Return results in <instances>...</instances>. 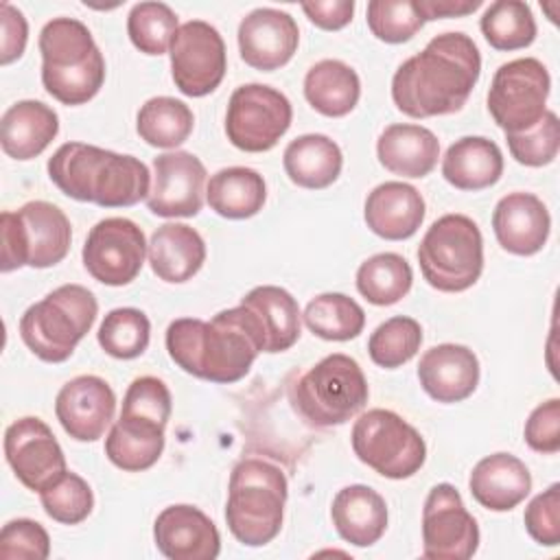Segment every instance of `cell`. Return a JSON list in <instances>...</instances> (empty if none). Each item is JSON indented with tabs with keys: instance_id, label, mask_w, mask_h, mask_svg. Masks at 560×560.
<instances>
[{
	"instance_id": "1",
	"label": "cell",
	"mask_w": 560,
	"mask_h": 560,
	"mask_svg": "<svg viewBox=\"0 0 560 560\" xmlns=\"http://www.w3.org/2000/svg\"><path fill=\"white\" fill-rule=\"evenodd\" d=\"M481 74V55L466 33H442L422 52L398 66L392 79L394 105L411 118L459 112Z\"/></svg>"
},
{
	"instance_id": "2",
	"label": "cell",
	"mask_w": 560,
	"mask_h": 560,
	"mask_svg": "<svg viewBox=\"0 0 560 560\" xmlns=\"http://www.w3.org/2000/svg\"><path fill=\"white\" fill-rule=\"evenodd\" d=\"M262 348L260 326L243 304L219 311L210 322L179 317L166 328L168 357L186 374L210 383L241 381Z\"/></svg>"
},
{
	"instance_id": "3",
	"label": "cell",
	"mask_w": 560,
	"mask_h": 560,
	"mask_svg": "<svg viewBox=\"0 0 560 560\" xmlns=\"http://www.w3.org/2000/svg\"><path fill=\"white\" fill-rule=\"evenodd\" d=\"M48 177L63 195L101 208H129L151 192L144 162L85 142L61 144L48 160Z\"/></svg>"
},
{
	"instance_id": "4",
	"label": "cell",
	"mask_w": 560,
	"mask_h": 560,
	"mask_svg": "<svg viewBox=\"0 0 560 560\" xmlns=\"http://www.w3.org/2000/svg\"><path fill=\"white\" fill-rule=\"evenodd\" d=\"M42 83L63 105L92 101L105 81V59L90 28L74 18H52L39 33Z\"/></svg>"
},
{
	"instance_id": "5",
	"label": "cell",
	"mask_w": 560,
	"mask_h": 560,
	"mask_svg": "<svg viewBox=\"0 0 560 560\" xmlns=\"http://www.w3.org/2000/svg\"><path fill=\"white\" fill-rule=\"evenodd\" d=\"M289 483L280 466L262 459H241L230 475L225 523L232 536L247 547L271 542L282 527Z\"/></svg>"
},
{
	"instance_id": "6",
	"label": "cell",
	"mask_w": 560,
	"mask_h": 560,
	"mask_svg": "<svg viewBox=\"0 0 560 560\" xmlns=\"http://www.w3.org/2000/svg\"><path fill=\"white\" fill-rule=\"evenodd\" d=\"M96 315L98 302L90 289L61 284L24 311L20 337L37 359L63 363L90 332Z\"/></svg>"
},
{
	"instance_id": "7",
	"label": "cell",
	"mask_w": 560,
	"mask_h": 560,
	"mask_svg": "<svg viewBox=\"0 0 560 560\" xmlns=\"http://www.w3.org/2000/svg\"><path fill=\"white\" fill-rule=\"evenodd\" d=\"M72 228L66 212L50 201H28L0 214V271L20 267L46 269L61 262L70 249Z\"/></svg>"
},
{
	"instance_id": "8",
	"label": "cell",
	"mask_w": 560,
	"mask_h": 560,
	"mask_svg": "<svg viewBox=\"0 0 560 560\" xmlns=\"http://www.w3.org/2000/svg\"><path fill=\"white\" fill-rule=\"evenodd\" d=\"M424 280L442 293L470 289L483 271V236L466 214H444L431 223L418 247Z\"/></svg>"
},
{
	"instance_id": "9",
	"label": "cell",
	"mask_w": 560,
	"mask_h": 560,
	"mask_svg": "<svg viewBox=\"0 0 560 560\" xmlns=\"http://www.w3.org/2000/svg\"><path fill=\"white\" fill-rule=\"evenodd\" d=\"M370 389L361 365L341 352L328 354L302 374L293 387L298 413L313 427H337L354 418Z\"/></svg>"
},
{
	"instance_id": "10",
	"label": "cell",
	"mask_w": 560,
	"mask_h": 560,
	"mask_svg": "<svg viewBox=\"0 0 560 560\" xmlns=\"http://www.w3.org/2000/svg\"><path fill=\"white\" fill-rule=\"evenodd\" d=\"M352 451L368 468L387 479L416 475L427 459L422 435L389 409H370L352 427Z\"/></svg>"
},
{
	"instance_id": "11",
	"label": "cell",
	"mask_w": 560,
	"mask_h": 560,
	"mask_svg": "<svg viewBox=\"0 0 560 560\" xmlns=\"http://www.w3.org/2000/svg\"><path fill=\"white\" fill-rule=\"evenodd\" d=\"M551 79L534 57L512 59L497 68L488 90V112L505 133L534 127L547 112Z\"/></svg>"
},
{
	"instance_id": "12",
	"label": "cell",
	"mask_w": 560,
	"mask_h": 560,
	"mask_svg": "<svg viewBox=\"0 0 560 560\" xmlns=\"http://www.w3.org/2000/svg\"><path fill=\"white\" fill-rule=\"evenodd\" d=\"M293 107L289 98L262 83H245L230 96L225 112L228 140L247 153H262L289 131Z\"/></svg>"
},
{
	"instance_id": "13",
	"label": "cell",
	"mask_w": 560,
	"mask_h": 560,
	"mask_svg": "<svg viewBox=\"0 0 560 560\" xmlns=\"http://www.w3.org/2000/svg\"><path fill=\"white\" fill-rule=\"evenodd\" d=\"M479 527L451 483L429 490L422 508V556L431 560H468L477 553Z\"/></svg>"
},
{
	"instance_id": "14",
	"label": "cell",
	"mask_w": 560,
	"mask_h": 560,
	"mask_svg": "<svg viewBox=\"0 0 560 560\" xmlns=\"http://www.w3.org/2000/svg\"><path fill=\"white\" fill-rule=\"evenodd\" d=\"M228 70L225 44L219 31L203 22H184L171 42V74L177 90L199 98L219 88Z\"/></svg>"
},
{
	"instance_id": "15",
	"label": "cell",
	"mask_w": 560,
	"mask_h": 560,
	"mask_svg": "<svg viewBox=\"0 0 560 560\" xmlns=\"http://www.w3.org/2000/svg\"><path fill=\"white\" fill-rule=\"evenodd\" d=\"M147 249L144 232L131 219L107 217L90 230L81 256L94 280L107 287H122L140 273Z\"/></svg>"
},
{
	"instance_id": "16",
	"label": "cell",
	"mask_w": 560,
	"mask_h": 560,
	"mask_svg": "<svg viewBox=\"0 0 560 560\" xmlns=\"http://www.w3.org/2000/svg\"><path fill=\"white\" fill-rule=\"evenodd\" d=\"M4 457L15 477L35 492H42L68 470L55 433L37 416H24L7 427Z\"/></svg>"
},
{
	"instance_id": "17",
	"label": "cell",
	"mask_w": 560,
	"mask_h": 560,
	"mask_svg": "<svg viewBox=\"0 0 560 560\" xmlns=\"http://www.w3.org/2000/svg\"><path fill=\"white\" fill-rule=\"evenodd\" d=\"M206 166L190 151H168L153 160L147 208L164 219L195 217L203 206Z\"/></svg>"
},
{
	"instance_id": "18",
	"label": "cell",
	"mask_w": 560,
	"mask_h": 560,
	"mask_svg": "<svg viewBox=\"0 0 560 560\" xmlns=\"http://www.w3.org/2000/svg\"><path fill=\"white\" fill-rule=\"evenodd\" d=\"M55 413L72 440L94 442L114 420L116 394L105 378L81 374L59 389Z\"/></svg>"
},
{
	"instance_id": "19",
	"label": "cell",
	"mask_w": 560,
	"mask_h": 560,
	"mask_svg": "<svg viewBox=\"0 0 560 560\" xmlns=\"http://www.w3.org/2000/svg\"><path fill=\"white\" fill-rule=\"evenodd\" d=\"M298 44L300 28L287 11L260 7L249 11L238 24L241 59L256 70L271 72L287 66Z\"/></svg>"
},
{
	"instance_id": "20",
	"label": "cell",
	"mask_w": 560,
	"mask_h": 560,
	"mask_svg": "<svg viewBox=\"0 0 560 560\" xmlns=\"http://www.w3.org/2000/svg\"><path fill=\"white\" fill-rule=\"evenodd\" d=\"M153 538L168 560H214L221 551L217 525L188 503L164 508L153 523Z\"/></svg>"
},
{
	"instance_id": "21",
	"label": "cell",
	"mask_w": 560,
	"mask_h": 560,
	"mask_svg": "<svg viewBox=\"0 0 560 560\" xmlns=\"http://www.w3.org/2000/svg\"><path fill=\"white\" fill-rule=\"evenodd\" d=\"M492 230L505 252L514 256H534L549 238L551 217L536 195L510 192L494 206Z\"/></svg>"
},
{
	"instance_id": "22",
	"label": "cell",
	"mask_w": 560,
	"mask_h": 560,
	"mask_svg": "<svg viewBox=\"0 0 560 560\" xmlns=\"http://www.w3.org/2000/svg\"><path fill=\"white\" fill-rule=\"evenodd\" d=\"M418 381L438 402L466 400L479 385V359L462 343L433 346L420 357Z\"/></svg>"
},
{
	"instance_id": "23",
	"label": "cell",
	"mask_w": 560,
	"mask_h": 560,
	"mask_svg": "<svg viewBox=\"0 0 560 560\" xmlns=\"http://www.w3.org/2000/svg\"><path fill=\"white\" fill-rule=\"evenodd\" d=\"M424 199L411 184H378L365 199L363 219L368 228L385 241H405L418 232L424 221Z\"/></svg>"
},
{
	"instance_id": "24",
	"label": "cell",
	"mask_w": 560,
	"mask_h": 560,
	"mask_svg": "<svg viewBox=\"0 0 560 560\" xmlns=\"http://www.w3.org/2000/svg\"><path fill=\"white\" fill-rule=\"evenodd\" d=\"M468 490L486 510L510 512L529 494L532 475L516 455L492 453L475 464Z\"/></svg>"
},
{
	"instance_id": "25",
	"label": "cell",
	"mask_w": 560,
	"mask_h": 560,
	"mask_svg": "<svg viewBox=\"0 0 560 560\" xmlns=\"http://www.w3.org/2000/svg\"><path fill=\"white\" fill-rule=\"evenodd\" d=\"M330 516L337 534L354 547L378 542L387 529L385 499L363 483L341 488L332 499Z\"/></svg>"
},
{
	"instance_id": "26",
	"label": "cell",
	"mask_w": 560,
	"mask_h": 560,
	"mask_svg": "<svg viewBox=\"0 0 560 560\" xmlns=\"http://www.w3.org/2000/svg\"><path fill=\"white\" fill-rule=\"evenodd\" d=\"M164 429L166 424L160 420L120 411V418L112 424L105 438V455L120 470H147L164 451Z\"/></svg>"
},
{
	"instance_id": "27",
	"label": "cell",
	"mask_w": 560,
	"mask_h": 560,
	"mask_svg": "<svg viewBox=\"0 0 560 560\" xmlns=\"http://www.w3.org/2000/svg\"><path fill=\"white\" fill-rule=\"evenodd\" d=\"M59 133V116L42 101H18L0 120L2 151L13 160L37 158Z\"/></svg>"
},
{
	"instance_id": "28",
	"label": "cell",
	"mask_w": 560,
	"mask_h": 560,
	"mask_svg": "<svg viewBox=\"0 0 560 560\" xmlns=\"http://www.w3.org/2000/svg\"><path fill=\"white\" fill-rule=\"evenodd\" d=\"M378 162L400 177H427L440 158V140L422 125H389L376 140Z\"/></svg>"
},
{
	"instance_id": "29",
	"label": "cell",
	"mask_w": 560,
	"mask_h": 560,
	"mask_svg": "<svg viewBox=\"0 0 560 560\" xmlns=\"http://www.w3.org/2000/svg\"><path fill=\"white\" fill-rule=\"evenodd\" d=\"M151 271L171 284L190 280L206 262V243L201 234L186 223H164L149 241Z\"/></svg>"
},
{
	"instance_id": "30",
	"label": "cell",
	"mask_w": 560,
	"mask_h": 560,
	"mask_svg": "<svg viewBox=\"0 0 560 560\" xmlns=\"http://www.w3.org/2000/svg\"><path fill=\"white\" fill-rule=\"evenodd\" d=\"M442 175L457 190L490 188L503 175V153L483 136H464L446 149Z\"/></svg>"
},
{
	"instance_id": "31",
	"label": "cell",
	"mask_w": 560,
	"mask_h": 560,
	"mask_svg": "<svg viewBox=\"0 0 560 560\" xmlns=\"http://www.w3.org/2000/svg\"><path fill=\"white\" fill-rule=\"evenodd\" d=\"M241 304L252 311L260 326L262 352H284L300 339V306L287 289L276 284L254 287Z\"/></svg>"
},
{
	"instance_id": "32",
	"label": "cell",
	"mask_w": 560,
	"mask_h": 560,
	"mask_svg": "<svg viewBox=\"0 0 560 560\" xmlns=\"http://www.w3.org/2000/svg\"><path fill=\"white\" fill-rule=\"evenodd\" d=\"M284 173L295 186L322 190L337 182L343 155L335 140L324 133H304L291 140L282 155Z\"/></svg>"
},
{
	"instance_id": "33",
	"label": "cell",
	"mask_w": 560,
	"mask_h": 560,
	"mask_svg": "<svg viewBox=\"0 0 560 560\" xmlns=\"http://www.w3.org/2000/svg\"><path fill=\"white\" fill-rule=\"evenodd\" d=\"M304 96L315 112L328 118H341L357 107L361 81L348 63L322 59L313 63L304 77Z\"/></svg>"
},
{
	"instance_id": "34",
	"label": "cell",
	"mask_w": 560,
	"mask_h": 560,
	"mask_svg": "<svg viewBox=\"0 0 560 560\" xmlns=\"http://www.w3.org/2000/svg\"><path fill=\"white\" fill-rule=\"evenodd\" d=\"M206 199L223 219H249L262 210L267 184L262 175L249 166H228L210 177Z\"/></svg>"
},
{
	"instance_id": "35",
	"label": "cell",
	"mask_w": 560,
	"mask_h": 560,
	"mask_svg": "<svg viewBox=\"0 0 560 560\" xmlns=\"http://www.w3.org/2000/svg\"><path fill=\"white\" fill-rule=\"evenodd\" d=\"M195 116L190 107L173 96L149 98L136 116L138 136L158 149H175L192 133Z\"/></svg>"
},
{
	"instance_id": "36",
	"label": "cell",
	"mask_w": 560,
	"mask_h": 560,
	"mask_svg": "<svg viewBox=\"0 0 560 560\" xmlns=\"http://www.w3.org/2000/svg\"><path fill=\"white\" fill-rule=\"evenodd\" d=\"M413 282V271L407 258L394 252H381L363 260L357 269L359 293L376 306L400 302Z\"/></svg>"
},
{
	"instance_id": "37",
	"label": "cell",
	"mask_w": 560,
	"mask_h": 560,
	"mask_svg": "<svg viewBox=\"0 0 560 560\" xmlns=\"http://www.w3.org/2000/svg\"><path fill=\"white\" fill-rule=\"evenodd\" d=\"M302 317L306 328L326 341H350L359 337L365 326L361 304L343 293L315 295Z\"/></svg>"
},
{
	"instance_id": "38",
	"label": "cell",
	"mask_w": 560,
	"mask_h": 560,
	"mask_svg": "<svg viewBox=\"0 0 560 560\" xmlns=\"http://www.w3.org/2000/svg\"><path fill=\"white\" fill-rule=\"evenodd\" d=\"M479 28L494 50H521L536 39V20L527 2L497 0L481 20Z\"/></svg>"
},
{
	"instance_id": "39",
	"label": "cell",
	"mask_w": 560,
	"mask_h": 560,
	"mask_svg": "<svg viewBox=\"0 0 560 560\" xmlns=\"http://www.w3.org/2000/svg\"><path fill=\"white\" fill-rule=\"evenodd\" d=\"M98 346L114 359H136L149 348L151 322L133 306L109 311L96 332Z\"/></svg>"
},
{
	"instance_id": "40",
	"label": "cell",
	"mask_w": 560,
	"mask_h": 560,
	"mask_svg": "<svg viewBox=\"0 0 560 560\" xmlns=\"http://www.w3.org/2000/svg\"><path fill=\"white\" fill-rule=\"evenodd\" d=\"M422 343V328L413 317L396 315L374 328L368 339L370 359L385 370L405 365L416 357Z\"/></svg>"
},
{
	"instance_id": "41",
	"label": "cell",
	"mask_w": 560,
	"mask_h": 560,
	"mask_svg": "<svg viewBox=\"0 0 560 560\" xmlns=\"http://www.w3.org/2000/svg\"><path fill=\"white\" fill-rule=\"evenodd\" d=\"M177 28L175 11L164 2H138L127 15V35L144 55H164Z\"/></svg>"
},
{
	"instance_id": "42",
	"label": "cell",
	"mask_w": 560,
	"mask_h": 560,
	"mask_svg": "<svg viewBox=\"0 0 560 560\" xmlns=\"http://www.w3.org/2000/svg\"><path fill=\"white\" fill-rule=\"evenodd\" d=\"M39 501L44 512L52 521L63 525L83 523L94 508V494L90 483L70 470H66L55 483L44 488L39 492Z\"/></svg>"
},
{
	"instance_id": "43",
	"label": "cell",
	"mask_w": 560,
	"mask_h": 560,
	"mask_svg": "<svg viewBox=\"0 0 560 560\" xmlns=\"http://www.w3.org/2000/svg\"><path fill=\"white\" fill-rule=\"evenodd\" d=\"M512 158L523 166H547L556 160L560 149V122L556 112H545L542 118L518 133H505Z\"/></svg>"
},
{
	"instance_id": "44",
	"label": "cell",
	"mask_w": 560,
	"mask_h": 560,
	"mask_svg": "<svg viewBox=\"0 0 560 560\" xmlns=\"http://www.w3.org/2000/svg\"><path fill=\"white\" fill-rule=\"evenodd\" d=\"M424 20L413 0H372L368 2V26L372 35L385 44L409 42Z\"/></svg>"
},
{
	"instance_id": "45",
	"label": "cell",
	"mask_w": 560,
	"mask_h": 560,
	"mask_svg": "<svg viewBox=\"0 0 560 560\" xmlns=\"http://www.w3.org/2000/svg\"><path fill=\"white\" fill-rule=\"evenodd\" d=\"M50 553V536L42 523L33 518H13L0 532L2 560H46Z\"/></svg>"
},
{
	"instance_id": "46",
	"label": "cell",
	"mask_w": 560,
	"mask_h": 560,
	"mask_svg": "<svg viewBox=\"0 0 560 560\" xmlns=\"http://www.w3.org/2000/svg\"><path fill=\"white\" fill-rule=\"evenodd\" d=\"M523 523L538 545L556 547L560 542V483H551L527 503Z\"/></svg>"
},
{
	"instance_id": "47",
	"label": "cell",
	"mask_w": 560,
	"mask_h": 560,
	"mask_svg": "<svg viewBox=\"0 0 560 560\" xmlns=\"http://www.w3.org/2000/svg\"><path fill=\"white\" fill-rule=\"evenodd\" d=\"M122 411L140 413V416H147V418H153V420H160L162 424H166L171 418V411H173V398H171L166 383L158 376L133 378L125 392Z\"/></svg>"
},
{
	"instance_id": "48",
	"label": "cell",
	"mask_w": 560,
	"mask_h": 560,
	"mask_svg": "<svg viewBox=\"0 0 560 560\" xmlns=\"http://www.w3.org/2000/svg\"><path fill=\"white\" fill-rule=\"evenodd\" d=\"M525 442L536 453L560 451V400L549 398L540 402L525 422Z\"/></svg>"
},
{
	"instance_id": "49",
	"label": "cell",
	"mask_w": 560,
	"mask_h": 560,
	"mask_svg": "<svg viewBox=\"0 0 560 560\" xmlns=\"http://www.w3.org/2000/svg\"><path fill=\"white\" fill-rule=\"evenodd\" d=\"M0 26H2L0 63L9 66L24 55V48L28 42V24L20 9H15L9 2H2L0 4Z\"/></svg>"
},
{
	"instance_id": "50",
	"label": "cell",
	"mask_w": 560,
	"mask_h": 560,
	"mask_svg": "<svg viewBox=\"0 0 560 560\" xmlns=\"http://www.w3.org/2000/svg\"><path fill=\"white\" fill-rule=\"evenodd\" d=\"M302 11L315 26L324 31H339L352 20L354 2L352 0H315V2H302Z\"/></svg>"
},
{
	"instance_id": "51",
	"label": "cell",
	"mask_w": 560,
	"mask_h": 560,
	"mask_svg": "<svg viewBox=\"0 0 560 560\" xmlns=\"http://www.w3.org/2000/svg\"><path fill=\"white\" fill-rule=\"evenodd\" d=\"M424 22L440 18H464L481 7V0H413Z\"/></svg>"
}]
</instances>
